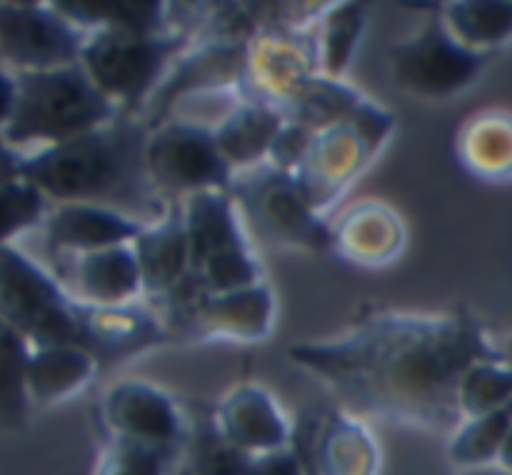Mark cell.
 <instances>
[{
    "mask_svg": "<svg viewBox=\"0 0 512 475\" xmlns=\"http://www.w3.org/2000/svg\"><path fill=\"white\" fill-rule=\"evenodd\" d=\"M288 358L360 418H380L428 433H453L463 423L460 380L475 363L510 358L468 308L413 313L375 310L345 333L303 340Z\"/></svg>",
    "mask_w": 512,
    "mask_h": 475,
    "instance_id": "cell-1",
    "label": "cell"
},
{
    "mask_svg": "<svg viewBox=\"0 0 512 475\" xmlns=\"http://www.w3.org/2000/svg\"><path fill=\"white\" fill-rule=\"evenodd\" d=\"M290 450L303 475H378L380 445L363 418L343 405H305L293 420Z\"/></svg>",
    "mask_w": 512,
    "mask_h": 475,
    "instance_id": "cell-12",
    "label": "cell"
},
{
    "mask_svg": "<svg viewBox=\"0 0 512 475\" xmlns=\"http://www.w3.org/2000/svg\"><path fill=\"white\" fill-rule=\"evenodd\" d=\"M230 193L245 223L263 240L285 250L330 253V220L310 208L293 170L275 163L243 170Z\"/></svg>",
    "mask_w": 512,
    "mask_h": 475,
    "instance_id": "cell-7",
    "label": "cell"
},
{
    "mask_svg": "<svg viewBox=\"0 0 512 475\" xmlns=\"http://www.w3.org/2000/svg\"><path fill=\"white\" fill-rule=\"evenodd\" d=\"M150 125L120 113L110 123L20 158V178L60 203H88L153 223L170 200L153 188L145 163Z\"/></svg>",
    "mask_w": 512,
    "mask_h": 475,
    "instance_id": "cell-3",
    "label": "cell"
},
{
    "mask_svg": "<svg viewBox=\"0 0 512 475\" xmlns=\"http://www.w3.org/2000/svg\"><path fill=\"white\" fill-rule=\"evenodd\" d=\"M285 128L283 113L270 105L238 100L218 125H213L220 153L233 165L235 175L270 163Z\"/></svg>",
    "mask_w": 512,
    "mask_h": 475,
    "instance_id": "cell-22",
    "label": "cell"
},
{
    "mask_svg": "<svg viewBox=\"0 0 512 475\" xmlns=\"http://www.w3.org/2000/svg\"><path fill=\"white\" fill-rule=\"evenodd\" d=\"M512 425L510 410H495V413L468 418L450 433L448 455L458 468H485L498 460L500 448L505 443Z\"/></svg>",
    "mask_w": 512,
    "mask_h": 475,
    "instance_id": "cell-27",
    "label": "cell"
},
{
    "mask_svg": "<svg viewBox=\"0 0 512 475\" xmlns=\"http://www.w3.org/2000/svg\"><path fill=\"white\" fill-rule=\"evenodd\" d=\"M85 30L50 5H0V58L28 70H55L80 63Z\"/></svg>",
    "mask_w": 512,
    "mask_h": 475,
    "instance_id": "cell-14",
    "label": "cell"
},
{
    "mask_svg": "<svg viewBox=\"0 0 512 475\" xmlns=\"http://www.w3.org/2000/svg\"><path fill=\"white\" fill-rule=\"evenodd\" d=\"M65 285L73 298L100 308H118L143 300V275L133 243L93 250V253L63 255Z\"/></svg>",
    "mask_w": 512,
    "mask_h": 475,
    "instance_id": "cell-18",
    "label": "cell"
},
{
    "mask_svg": "<svg viewBox=\"0 0 512 475\" xmlns=\"http://www.w3.org/2000/svg\"><path fill=\"white\" fill-rule=\"evenodd\" d=\"M183 213L185 230H188L190 273L210 258L253 245L230 190H203L188 195L183 198Z\"/></svg>",
    "mask_w": 512,
    "mask_h": 475,
    "instance_id": "cell-20",
    "label": "cell"
},
{
    "mask_svg": "<svg viewBox=\"0 0 512 475\" xmlns=\"http://www.w3.org/2000/svg\"><path fill=\"white\" fill-rule=\"evenodd\" d=\"M460 475H512V473H508V470L503 468H490V465H485V468H468Z\"/></svg>",
    "mask_w": 512,
    "mask_h": 475,
    "instance_id": "cell-34",
    "label": "cell"
},
{
    "mask_svg": "<svg viewBox=\"0 0 512 475\" xmlns=\"http://www.w3.org/2000/svg\"><path fill=\"white\" fill-rule=\"evenodd\" d=\"M95 475H173L183 455L123 438H105Z\"/></svg>",
    "mask_w": 512,
    "mask_h": 475,
    "instance_id": "cell-29",
    "label": "cell"
},
{
    "mask_svg": "<svg viewBox=\"0 0 512 475\" xmlns=\"http://www.w3.org/2000/svg\"><path fill=\"white\" fill-rule=\"evenodd\" d=\"M103 370L93 353L73 345H43L30 353L28 393L43 405L63 403L83 393Z\"/></svg>",
    "mask_w": 512,
    "mask_h": 475,
    "instance_id": "cell-23",
    "label": "cell"
},
{
    "mask_svg": "<svg viewBox=\"0 0 512 475\" xmlns=\"http://www.w3.org/2000/svg\"><path fill=\"white\" fill-rule=\"evenodd\" d=\"M395 115L370 100L360 113L318 130L298 128L288 160L300 190L320 218L330 220L340 200L373 168L395 133Z\"/></svg>",
    "mask_w": 512,
    "mask_h": 475,
    "instance_id": "cell-4",
    "label": "cell"
},
{
    "mask_svg": "<svg viewBox=\"0 0 512 475\" xmlns=\"http://www.w3.org/2000/svg\"><path fill=\"white\" fill-rule=\"evenodd\" d=\"M245 475H303V468H300L293 450L283 448L273 450V453L250 455Z\"/></svg>",
    "mask_w": 512,
    "mask_h": 475,
    "instance_id": "cell-31",
    "label": "cell"
},
{
    "mask_svg": "<svg viewBox=\"0 0 512 475\" xmlns=\"http://www.w3.org/2000/svg\"><path fill=\"white\" fill-rule=\"evenodd\" d=\"M28 340L0 320V428H18L28 415Z\"/></svg>",
    "mask_w": 512,
    "mask_h": 475,
    "instance_id": "cell-26",
    "label": "cell"
},
{
    "mask_svg": "<svg viewBox=\"0 0 512 475\" xmlns=\"http://www.w3.org/2000/svg\"><path fill=\"white\" fill-rule=\"evenodd\" d=\"M18 98L5 125L10 145H58L118 118L120 108L90 80L80 63L55 70H28L15 78Z\"/></svg>",
    "mask_w": 512,
    "mask_h": 475,
    "instance_id": "cell-5",
    "label": "cell"
},
{
    "mask_svg": "<svg viewBox=\"0 0 512 475\" xmlns=\"http://www.w3.org/2000/svg\"><path fill=\"white\" fill-rule=\"evenodd\" d=\"M45 195L28 180L0 185V248L10 235L30 228L43 218Z\"/></svg>",
    "mask_w": 512,
    "mask_h": 475,
    "instance_id": "cell-30",
    "label": "cell"
},
{
    "mask_svg": "<svg viewBox=\"0 0 512 475\" xmlns=\"http://www.w3.org/2000/svg\"><path fill=\"white\" fill-rule=\"evenodd\" d=\"M198 28L173 33L93 30L85 35L80 65L120 113L145 115V108L168 78L175 60L193 45Z\"/></svg>",
    "mask_w": 512,
    "mask_h": 475,
    "instance_id": "cell-6",
    "label": "cell"
},
{
    "mask_svg": "<svg viewBox=\"0 0 512 475\" xmlns=\"http://www.w3.org/2000/svg\"><path fill=\"white\" fill-rule=\"evenodd\" d=\"M368 30V13L363 3H328L315 23L318 35L320 75L345 80L355 53Z\"/></svg>",
    "mask_w": 512,
    "mask_h": 475,
    "instance_id": "cell-25",
    "label": "cell"
},
{
    "mask_svg": "<svg viewBox=\"0 0 512 475\" xmlns=\"http://www.w3.org/2000/svg\"><path fill=\"white\" fill-rule=\"evenodd\" d=\"M508 410H510V413H512V403H510V405H508Z\"/></svg>",
    "mask_w": 512,
    "mask_h": 475,
    "instance_id": "cell-37",
    "label": "cell"
},
{
    "mask_svg": "<svg viewBox=\"0 0 512 475\" xmlns=\"http://www.w3.org/2000/svg\"><path fill=\"white\" fill-rule=\"evenodd\" d=\"M105 438H123L150 448L185 453L193 420L168 390L138 378L115 380L98 403Z\"/></svg>",
    "mask_w": 512,
    "mask_h": 475,
    "instance_id": "cell-13",
    "label": "cell"
},
{
    "mask_svg": "<svg viewBox=\"0 0 512 475\" xmlns=\"http://www.w3.org/2000/svg\"><path fill=\"white\" fill-rule=\"evenodd\" d=\"M493 58L458 43L435 13L423 28L390 45L388 70L405 95L440 103L468 90Z\"/></svg>",
    "mask_w": 512,
    "mask_h": 475,
    "instance_id": "cell-9",
    "label": "cell"
},
{
    "mask_svg": "<svg viewBox=\"0 0 512 475\" xmlns=\"http://www.w3.org/2000/svg\"><path fill=\"white\" fill-rule=\"evenodd\" d=\"M0 320L35 348L73 345L93 353L103 368L170 343L163 320L145 300L118 308L83 303L10 245L0 248Z\"/></svg>",
    "mask_w": 512,
    "mask_h": 475,
    "instance_id": "cell-2",
    "label": "cell"
},
{
    "mask_svg": "<svg viewBox=\"0 0 512 475\" xmlns=\"http://www.w3.org/2000/svg\"><path fill=\"white\" fill-rule=\"evenodd\" d=\"M315 75H320L315 23L268 25L248 40V60L235 103L270 105L285 118Z\"/></svg>",
    "mask_w": 512,
    "mask_h": 475,
    "instance_id": "cell-11",
    "label": "cell"
},
{
    "mask_svg": "<svg viewBox=\"0 0 512 475\" xmlns=\"http://www.w3.org/2000/svg\"><path fill=\"white\" fill-rule=\"evenodd\" d=\"M455 160L483 183L512 180V113L500 108L475 110L455 130Z\"/></svg>",
    "mask_w": 512,
    "mask_h": 475,
    "instance_id": "cell-21",
    "label": "cell"
},
{
    "mask_svg": "<svg viewBox=\"0 0 512 475\" xmlns=\"http://www.w3.org/2000/svg\"><path fill=\"white\" fill-rule=\"evenodd\" d=\"M173 475H193V473H190V468H188V465H185V463H183V460H180V463H178V465H175Z\"/></svg>",
    "mask_w": 512,
    "mask_h": 475,
    "instance_id": "cell-35",
    "label": "cell"
},
{
    "mask_svg": "<svg viewBox=\"0 0 512 475\" xmlns=\"http://www.w3.org/2000/svg\"><path fill=\"white\" fill-rule=\"evenodd\" d=\"M208 413L218 433L243 453L260 455L290 448L293 420L263 385H235Z\"/></svg>",
    "mask_w": 512,
    "mask_h": 475,
    "instance_id": "cell-16",
    "label": "cell"
},
{
    "mask_svg": "<svg viewBox=\"0 0 512 475\" xmlns=\"http://www.w3.org/2000/svg\"><path fill=\"white\" fill-rule=\"evenodd\" d=\"M133 250L143 275V300L150 308L178 293L190 275L183 200H170L165 213L135 238Z\"/></svg>",
    "mask_w": 512,
    "mask_h": 475,
    "instance_id": "cell-17",
    "label": "cell"
},
{
    "mask_svg": "<svg viewBox=\"0 0 512 475\" xmlns=\"http://www.w3.org/2000/svg\"><path fill=\"white\" fill-rule=\"evenodd\" d=\"M440 18L475 53L495 55L512 40V0H453L443 5Z\"/></svg>",
    "mask_w": 512,
    "mask_h": 475,
    "instance_id": "cell-24",
    "label": "cell"
},
{
    "mask_svg": "<svg viewBox=\"0 0 512 475\" xmlns=\"http://www.w3.org/2000/svg\"><path fill=\"white\" fill-rule=\"evenodd\" d=\"M508 355L512 358V340H510V345H508Z\"/></svg>",
    "mask_w": 512,
    "mask_h": 475,
    "instance_id": "cell-36",
    "label": "cell"
},
{
    "mask_svg": "<svg viewBox=\"0 0 512 475\" xmlns=\"http://www.w3.org/2000/svg\"><path fill=\"white\" fill-rule=\"evenodd\" d=\"M153 310L170 343H263L278 323V300L268 283L220 295L178 290Z\"/></svg>",
    "mask_w": 512,
    "mask_h": 475,
    "instance_id": "cell-8",
    "label": "cell"
},
{
    "mask_svg": "<svg viewBox=\"0 0 512 475\" xmlns=\"http://www.w3.org/2000/svg\"><path fill=\"white\" fill-rule=\"evenodd\" d=\"M512 403V358L483 360L465 373L458 388L463 420L508 410Z\"/></svg>",
    "mask_w": 512,
    "mask_h": 475,
    "instance_id": "cell-28",
    "label": "cell"
},
{
    "mask_svg": "<svg viewBox=\"0 0 512 475\" xmlns=\"http://www.w3.org/2000/svg\"><path fill=\"white\" fill-rule=\"evenodd\" d=\"M330 253L350 265L380 270L403 258L408 245L405 220L393 205L363 198L330 220Z\"/></svg>",
    "mask_w": 512,
    "mask_h": 475,
    "instance_id": "cell-15",
    "label": "cell"
},
{
    "mask_svg": "<svg viewBox=\"0 0 512 475\" xmlns=\"http://www.w3.org/2000/svg\"><path fill=\"white\" fill-rule=\"evenodd\" d=\"M498 463H500V468L512 473V425H510L508 435H505L503 448H500V453H498Z\"/></svg>",
    "mask_w": 512,
    "mask_h": 475,
    "instance_id": "cell-33",
    "label": "cell"
},
{
    "mask_svg": "<svg viewBox=\"0 0 512 475\" xmlns=\"http://www.w3.org/2000/svg\"><path fill=\"white\" fill-rule=\"evenodd\" d=\"M148 223L118 210L88 203H65L45 220V243L53 255H80L135 243Z\"/></svg>",
    "mask_w": 512,
    "mask_h": 475,
    "instance_id": "cell-19",
    "label": "cell"
},
{
    "mask_svg": "<svg viewBox=\"0 0 512 475\" xmlns=\"http://www.w3.org/2000/svg\"><path fill=\"white\" fill-rule=\"evenodd\" d=\"M145 163L153 188L168 200H183L203 190H230L235 180L213 125L178 115L150 128Z\"/></svg>",
    "mask_w": 512,
    "mask_h": 475,
    "instance_id": "cell-10",
    "label": "cell"
},
{
    "mask_svg": "<svg viewBox=\"0 0 512 475\" xmlns=\"http://www.w3.org/2000/svg\"><path fill=\"white\" fill-rule=\"evenodd\" d=\"M15 98H18V83L0 70V125H8L15 110Z\"/></svg>",
    "mask_w": 512,
    "mask_h": 475,
    "instance_id": "cell-32",
    "label": "cell"
}]
</instances>
